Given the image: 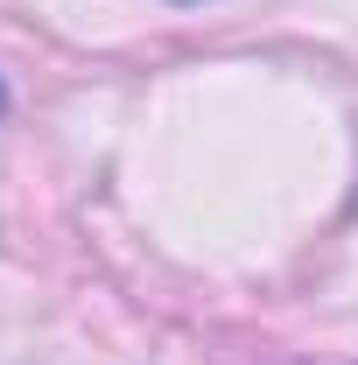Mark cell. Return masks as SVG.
<instances>
[{"label": "cell", "mask_w": 358, "mask_h": 365, "mask_svg": "<svg viewBox=\"0 0 358 365\" xmlns=\"http://www.w3.org/2000/svg\"><path fill=\"white\" fill-rule=\"evenodd\" d=\"M0 113H7V91H0Z\"/></svg>", "instance_id": "cell-1"}]
</instances>
